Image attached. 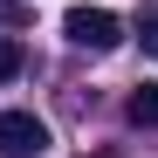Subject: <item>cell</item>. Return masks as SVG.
<instances>
[{"instance_id":"obj_1","label":"cell","mask_w":158,"mask_h":158,"mask_svg":"<svg viewBox=\"0 0 158 158\" xmlns=\"http://www.w3.org/2000/svg\"><path fill=\"white\" fill-rule=\"evenodd\" d=\"M62 35H69L76 48H89V55H110V48L124 41V21H117L110 7H69V14H62Z\"/></svg>"},{"instance_id":"obj_6","label":"cell","mask_w":158,"mask_h":158,"mask_svg":"<svg viewBox=\"0 0 158 158\" xmlns=\"http://www.w3.org/2000/svg\"><path fill=\"white\" fill-rule=\"evenodd\" d=\"M28 21H35L28 0H0V28H28Z\"/></svg>"},{"instance_id":"obj_2","label":"cell","mask_w":158,"mask_h":158,"mask_svg":"<svg viewBox=\"0 0 158 158\" xmlns=\"http://www.w3.org/2000/svg\"><path fill=\"white\" fill-rule=\"evenodd\" d=\"M48 151V124L35 110H7L0 117V158H41Z\"/></svg>"},{"instance_id":"obj_3","label":"cell","mask_w":158,"mask_h":158,"mask_svg":"<svg viewBox=\"0 0 158 158\" xmlns=\"http://www.w3.org/2000/svg\"><path fill=\"white\" fill-rule=\"evenodd\" d=\"M124 117L138 124V131H158V83H138V89H131V103H124Z\"/></svg>"},{"instance_id":"obj_5","label":"cell","mask_w":158,"mask_h":158,"mask_svg":"<svg viewBox=\"0 0 158 158\" xmlns=\"http://www.w3.org/2000/svg\"><path fill=\"white\" fill-rule=\"evenodd\" d=\"M138 41H144V55H158V0L138 14Z\"/></svg>"},{"instance_id":"obj_4","label":"cell","mask_w":158,"mask_h":158,"mask_svg":"<svg viewBox=\"0 0 158 158\" xmlns=\"http://www.w3.org/2000/svg\"><path fill=\"white\" fill-rule=\"evenodd\" d=\"M21 69H28V55H21V41H14V35H0V83H14Z\"/></svg>"}]
</instances>
